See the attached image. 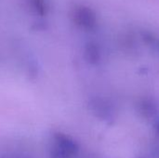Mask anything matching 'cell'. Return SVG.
I'll use <instances>...</instances> for the list:
<instances>
[{"instance_id": "cell-5", "label": "cell", "mask_w": 159, "mask_h": 158, "mask_svg": "<svg viewBox=\"0 0 159 158\" xmlns=\"http://www.w3.org/2000/svg\"><path fill=\"white\" fill-rule=\"evenodd\" d=\"M140 110L142 111V113L146 115V116H151L154 115L157 112V107L154 104V102H152L151 101H147V100H143L141 103H140Z\"/></svg>"}, {"instance_id": "cell-2", "label": "cell", "mask_w": 159, "mask_h": 158, "mask_svg": "<svg viewBox=\"0 0 159 158\" xmlns=\"http://www.w3.org/2000/svg\"><path fill=\"white\" fill-rule=\"evenodd\" d=\"M74 20L79 27L85 30H93L97 25L96 14L91 8L85 6H79L75 8Z\"/></svg>"}, {"instance_id": "cell-7", "label": "cell", "mask_w": 159, "mask_h": 158, "mask_svg": "<svg viewBox=\"0 0 159 158\" xmlns=\"http://www.w3.org/2000/svg\"><path fill=\"white\" fill-rule=\"evenodd\" d=\"M33 2V6L36 9V11L40 14H44L45 13V9H46V2L45 0H32Z\"/></svg>"}, {"instance_id": "cell-1", "label": "cell", "mask_w": 159, "mask_h": 158, "mask_svg": "<svg viewBox=\"0 0 159 158\" xmlns=\"http://www.w3.org/2000/svg\"><path fill=\"white\" fill-rule=\"evenodd\" d=\"M78 152V145L69 136L57 133L53 137L50 158H74Z\"/></svg>"}, {"instance_id": "cell-3", "label": "cell", "mask_w": 159, "mask_h": 158, "mask_svg": "<svg viewBox=\"0 0 159 158\" xmlns=\"http://www.w3.org/2000/svg\"><path fill=\"white\" fill-rule=\"evenodd\" d=\"M93 112L102 119L110 120L114 118L115 110L113 105L104 99H95L91 102Z\"/></svg>"}, {"instance_id": "cell-4", "label": "cell", "mask_w": 159, "mask_h": 158, "mask_svg": "<svg viewBox=\"0 0 159 158\" xmlns=\"http://www.w3.org/2000/svg\"><path fill=\"white\" fill-rule=\"evenodd\" d=\"M85 58L91 64H97L102 59V52L100 47L96 43H89L85 48Z\"/></svg>"}, {"instance_id": "cell-6", "label": "cell", "mask_w": 159, "mask_h": 158, "mask_svg": "<svg viewBox=\"0 0 159 158\" xmlns=\"http://www.w3.org/2000/svg\"><path fill=\"white\" fill-rule=\"evenodd\" d=\"M143 39L146 44H148L150 47H152L154 49L157 50L159 52V36L156 35L152 33L144 32L143 34Z\"/></svg>"}, {"instance_id": "cell-8", "label": "cell", "mask_w": 159, "mask_h": 158, "mask_svg": "<svg viewBox=\"0 0 159 158\" xmlns=\"http://www.w3.org/2000/svg\"><path fill=\"white\" fill-rule=\"evenodd\" d=\"M157 132L159 133V123L157 124Z\"/></svg>"}]
</instances>
